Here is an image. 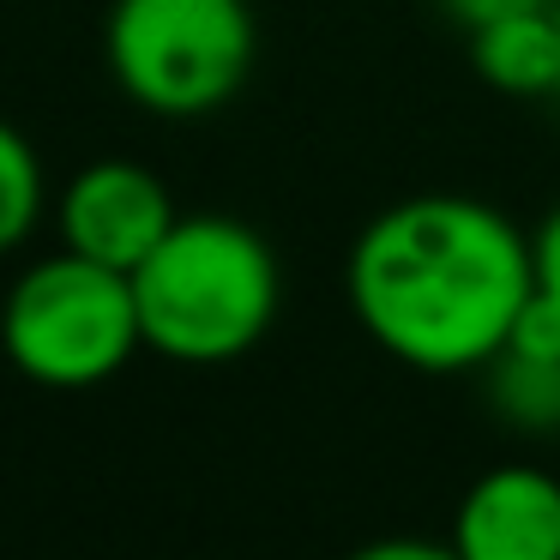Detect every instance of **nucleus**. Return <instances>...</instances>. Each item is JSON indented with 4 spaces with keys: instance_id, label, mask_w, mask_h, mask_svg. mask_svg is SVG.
Listing matches in <instances>:
<instances>
[{
    "instance_id": "nucleus-5",
    "label": "nucleus",
    "mask_w": 560,
    "mask_h": 560,
    "mask_svg": "<svg viewBox=\"0 0 560 560\" xmlns=\"http://www.w3.org/2000/svg\"><path fill=\"white\" fill-rule=\"evenodd\" d=\"M55 223H61V247L133 278L139 259L175 230V199L151 170L127 158H103L61 187Z\"/></svg>"
},
{
    "instance_id": "nucleus-1",
    "label": "nucleus",
    "mask_w": 560,
    "mask_h": 560,
    "mask_svg": "<svg viewBox=\"0 0 560 560\" xmlns=\"http://www.w3.org/2000/svg\"><path fill=\"white\" fill-rule=\"evenodd\" d=\"M343 290L392 362L416 374L488 368L536 290L530 235L488 199L416 194L355 235Z\"/></svg>"
},
{
    "instance_id": "nucleus-12",
    "label": "nucleus",
    "mask_w": 560,
    "mask_h": 560,
    "mask_svg": "<svg viewBox=\"0 0 560 560\" xmlns=\"http://www.w3.org/2000/svg\"><path fill=\"white\" fill-rule=\"evenodd\" d=\"M530 271H536V290H548L560 302V206L542 218V230L530 235Z\"/></svg>"
},
{
    "instance_id": "nucleus-11",
    "label": "nucleus",
    "mask_w": 560,
    "mask_h": 560,
    "mask_svg": "<svg viewBox=\"0 0 560 560\" xmlns=\"http://www.w3.org/2000/svg\"><path fill=\"white\" fill-rule=\"evenodd\" d=\"M343 560H464V555L452 548V536L446 542H428V536H380V542L355 548Z\"/></svg>"
},
{
    "instance_id": "nucleus-4",
    "label": "nucleus",
    "mask_w": 560,
    "mask_h": 560,
    "mask_svg": "<svg viewBox=\"0 0 560 560\" xmlns=\"http://www.w3.org/2000/svg\"><path fill=\"white\" fill-rule=\"evenodd\" d=\"M103 55L145 115L199 121L242 91L254 67V13L247 0H115Z\"/></svg>"
},
{
    "instance_id": "nucleus-8",
    "label": "nucleus",
    "mask_w": 560,
    "mask_h": 560,
    "mask_svg": "<svg viewBox=\"0 0 560 560\" xmlns=\"http://www.w3.org/2000/svg\"><path fill=\"white\" fill-rule=\"evenodd\" d=\"M488 392H494V416L524 434H555L560 428V362H530V355L500 350L488 362Z\"/></svg>"
},
{
    "instance_id": "nucleus-7",
    "label": "nucleus",
    "mask_w": 560,
    "mask_h": 560,
    "mask_svg": "<svg viewBox=\"0 0 560 560\" xmlns=\"http://www.w3.org/2000/svg\"><path fill=\"white\" fill-rule=\"evenodd\" d=\"M470 67L482 85L506 91V97H548L560 79L555 7H530V13H512L470 31Z\"/></svg>"
},
{
    "instance_id": "nucleus-13",
    "label": "nucleus",
    "mask_w": 560,
    "mask_h": 560,
    "mask_svg": "<svg viewBox=\"0 0 560 560\" xmlns=\"http://www.w3.org/2000/svg\"><path fill=\"white\" fill-rule=\"evenodd\" d=\"M530 7H548V0H440V13L464 31H482V25H494V19L530 13Z\"/></svg>"
},
{
    "instance_id": "nucleus-14",
    "label": "nucleus",
    "mask_w": 560,
    "mask_h": 560,
    "mask_svg": "<svg viewBox=\"0 0 560 560\" xmlns=\"http://www.w3.org/2000/svg\"><path fill=\"white\" fill-rule=\"evenodd\" d=\"M555 25H560V7H555ZM555 97H560V79H555Z\"/></svg>"
},
{
    "instance_id": "nucleus-2",
    "label": "nucleus",
    "mask_w": 560,
    "mask_h": 560,
    "mask_svg": "<svg viewBox=\"0 0 560 560\" xmlns=\"http://www.w3.org/2000/svg\"><path fill=\"white\" fill-rule=\"evenodd\" d=\"M278 254L235 218H175V230L133 266L139 338L182 368L247 355L278 319Z\"/></svg>"
},
{
    "instance_id": "nucleus-6",
    "label": "nucleus",
    "mask_w": 560,
    "mask_h": 560,
    "mask_svg": "<svg viewBox=\"0 0 560 560\" xmlns=\"http://www.w3.org/2000/svg\"><path fill=\"white\" fill-rule=\"evenodd\" d=\"M464 560H560V476L542 464H500L476 476L452 518Z\"/></svg>"
},
{
    "instance_id": "nucleus-10",
    "label": "nucleus",
    "mask_w": 560,
    "mask_h": 560,
    "mask_svg": "<svg viewBox=\"0 0 560 560\" xmlns=\"http://www.w3.org/2000/svg\"><path fill=\"white\" fill-rule=\"evenodd\" d=\"M512 355H530V362H560V302L548 290H530V302L518 307L506 331Z\"/></svg>"
},
{
    "instance_id": "nucleus-9",
    "label": "nucleus",
    "mask_w": 560,
    "mask_h": 560,
    "mask_svg": "<svg viewBox=\"0 0 560 560\" xmlns=\"http://www.w3.org/2000/svg\"><path fill=\"white\" fill-rule=\"evenodd\" d=\"M43 206H49V187H43L37 151L19 127L0 121V259L31 242V230L43 223Z\"/></svg>"
},
{
    "instance_id": "nucleus-3",
    "label": "nucleus",
    "mask_w": 560,
    "mask_h": 560,
    "mask_svg": "<svg viewBox=\"0 0 560 560\" xmlns=\"http://www.w3.org/2000/svg\"><path fill=\"white\" fill-rule=\"evenodd\" d=\"M0 350L37 386H55V392L103 386L133 362V350H145L133 278L73 254V247L37 259L7 290Z\"/></svg>"
}]
</instances>
